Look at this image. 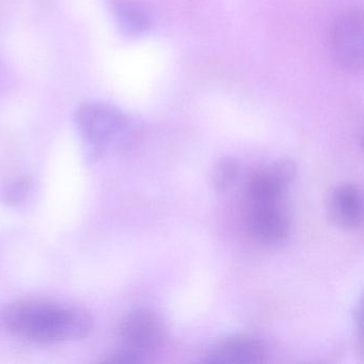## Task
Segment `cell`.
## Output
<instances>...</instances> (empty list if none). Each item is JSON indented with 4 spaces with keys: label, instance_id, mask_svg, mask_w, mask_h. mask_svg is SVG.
Returning a JSON list of instances; mask_svg holds the SVG:
<instances>
[{
    "label": "cell",
    "instance_id": "6",
    "mask_svg": "<svg viewBox=\"0 0 364 364\" xmlns=\"http://www.w3.org/2000/svg\"><path fill=\"white\" fill-rule=\"evenodd\" d=\"M267 347L252 336H237L215 344L206 353V363H262L268 358Z\"/></svg>",
    "mask_w": 364,
    "mask_h": 364
},
{
    "label": "cell",
    "instance_id": "7",
    "mask_svg": "<svg viewBox=\"0 0 364 364\" xmlns=\"http://www.w3.org/2000/svg\"><path fill=\"white\" fill-rule=\"evenodd\" d=\"M253 237L264 245H278L289 235V223L280 204L257 205L249 220Z\"/></svg>",
    "mask_w": 364,
    "mask_h": 364
},
{
    "label": "cell",
    "instance_id": "3",
    "mask_svg": "<svg viewBox=\"0 0 364 364\" xmlns=\"http://www.w3.org/2000/svg\"><path fill=\"white\" fill-rule=\"evenodd\" d=\"M121 345L146 359L149 353L159 348L165 338V325L155 311L136 309L121 321L119 329Z\"/></svg>",
    "mask_w": 364,
    "mask_h": 364
},
{
    "label": "cell",
    "instance_id": "9",
    "mask_svg": "<svg viewBox=\"0 0 364 364\" xmlns=\"http://www.w3.org/2000/svg\"><path fill=\"white\" fill-rule=\"evenodd\" d=\"M119 28L127 36H140L150 29L151 21L146 12L135 4L117 1L112 6Z\"/></svg>",
    "mask_w": 364,
    "mask_h": 364
},
{
    "label": "cell",
    "instance_id": "2",
    "mask_svg": "<svg viewBox=\"0 0 364 364\" xmlns=\"http://www.w3.org/2000/svg\"><path fill=\"white\" fill-rule=\"evenodd\" d=\"M76 129L90 151L91 159H97L106 149L127 141L131 135V120L118 108L88 101L80 104L74 114Z\"/></svg>",
    "mask_w": 364,
    "mask_h": 364
},
{
    "label": "cell",
    "instance_id": "4",
    "mask_svg": "<svg viewBox=\"0 0 364 364\" xmlns=\"http://www.w3.org/2000/svg\"><path fill=\"white\" fill-rule=\"evenodd\" d=\"M333 50L336 60L351 71L363 65V16L350 11L338 18L333 29Z\"/></svg>",
    "mask_w": 364,
    "mask_h": 364
},
{
    "label": "cell",
    "instance_id": "1",
    "mask_svg": "<svg viewBox=\"0 0 364 364\" xmlns=\"http://www.w3.org/2000/svg\"><path fill=\"white\" fill-rule=\"evenodd\" d=\"M4 325L16 336L39 344L86 338L92 318L84 310L39 300H18L1 311Z\"/></svg>",
    "mask_w": 364,
    "mask_h": 364
},
{
    "label": "cell",
    "instance_id": "10",
    "mask_svg": "<svg viewBox=\"0 0 364 364\" xmlns=\"http://www.w3.org/2000/svg\"><path fill=\"white\" fill-rule=\"evenodd\" d=\"M238 167L235 161L229 159L217 161L213 170V184L218 193L228 191L237 178Z\"/></svg>",
    "mask_w": 364,
    "mask_h": 364
},
{
    "label": "cell",
    "instance_id": "8",
    "mask_svg": "<svg viewBox=\"0 0 364 364\" xmlns=\"http://www.w3.org/2000/svg\"><path fill=\"white\" fill-rule=\"evenodd\" d=\"M328 214L332 223L340 229L355 230L363 219L362 196L353 185L336 187L328 202Z\"/></svg>",
    "mask_w": 364,
    "mask_h": 364
},
{
    "label": "cell",
    "instance_id": "12",
    "mask_svg": "<svg viewBox=\"0 0 364 364\" xmlns=\"http://www.w3.org/2000/svg\"><path fill=\"white\" fill-rule=\"evenodd\" d=\"M144 361L146 359L144 357L123 347L109 355H106L105 358L102 359L103 363H141Z\"/></svg>",
    "mask_w": 364,
    "mask_h": 364
},
{
    "label": "cell",
    "instance_id": "11",
    "mask_svg": "<svg viewBox=\"0 0 364 364\" xmlns=\"http://www.w3.org/2000/svg\"><path fill=\"white\" fill-rule=\"evenodd\" d=\"M31 188V182L29 178H16L6 185L5 188L1 191V200L8 205H18L26 199Z\"/></svg>",
    "mask_w": 364,
    "mask_h": 364
},
{
    "label": "cell",
    "instance_id": "5",
    "mask_svg": "<svg viewBox=\"0 0 364 364\" xmlns=\"http://www.w3.org/2000/svg\"><path fill=\"white\" fill-rule=\"evenodd\" d=\"M295 165L280 161L266 171L257 172L249 181L248 193L253 205L280 204L287 185L295 176Z\"/></svg>",
    "mask_w": 364,
    "mask_h": 364
}]
</instances>
